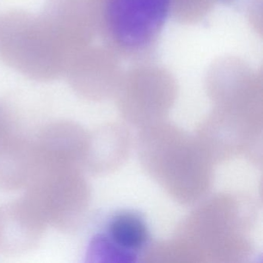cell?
Wrapping results in <instances>:
<instances>
[{
	"label": "cell",
	"mask_w": 263,
	"mask_h": 263,
	"mask_svg": "<svg viewBox=\"0 0 263 263\" xmlns=\"http://www.w3.org/2000/svg\"><path fill=\"white\" fill-rule=\"evenodd\" d=\"M70 53L42 14L13 10L0 15V60L27 78L48 82L64 76Z\"/></svg>",
	"instance_id": "obj_1"
},
{
	"label": "cell",
	"mask_w": 263,
	"mask_h": 263,
	"mask_svg": "<svg viewBox=\"0 0 263 263\" xmlns=\"http://www.w3.org/2000/svg\"><path fill=\"white\" fill-rule=\"evenodd\" d=\"M25 198L47 224L58 230H74L87 201L85 181L76 164L41 163Z\"/></svg>",
	"instance_id": "obj_2"
},
{
	"label": "cell",
	"mask_w": 263,
	"mask_h": 263,
	"mask_svg": "<svg viewBox=\"0 0 263 263\" xmlns=\"http://www.w3.org/2000/svg\"><path fill=\"white\" fill-rule=\"evenodd\" d=\"M172 0H103L101 23L114 44L128 51L149 47L162 30Z\"/></svg>",
	"instance_id": "obj_3"
},
{
	"label": "cell",
	"mask_w": 263,
	"mask_h": 263,
	"mask_svg": "<svg viewBox=\"0 0 263 263\" xmlns=\"http://www.w3.org/2000/svg\"><path fill=\"white\" fill-rule=\"evenodd\" d=\"M47 224L24 197L0 206V253H25L37 246Z\"/></svg>",
	"instance_id": "obj_4"
},
{
	"label": "cell",
	"mask_w": 263,
	"mask_h": 263,
	"mask_svg": "<svg viewBox=\"0 0 263 263\" xmlns=\"http://www.w3.org/2000/svg\"><path fill=\"white\" fill-rule=\"evenodd\" d=\"M90 7L87 0H48L41 13L70 58L87 47L91 38L93 20Z\"/></svg>",
	"instance_id": "obj_5"
},
{
	"label": "cell",
	"mask_w": 263,
	"mask_h": 263,
	"mask_svg": "<svg viewBox=\"0 0 263 263\" xmlns=\"http://www.w3.org/2000/svg\"><path fill=\"white\" fill-rule=\"evenodd\" d=\"M41 161L35 143L11 134L0 139V189H27Z\"/></svg>",
	"instance_id": "obj_6"
},
{
	"label": "cell",
	"mask_w": 263,
	"mask_h": 263,
	"mask_svg": "<svg viewBox=\"0 0 263 263\" xmlns=\"http://www.w3.org/2000/svg\"><path fill=\"white\" fill-rule=\"evenodd\" d=\"M35 145L41 163L69 164L82 159L87 146L82 129L68 121L47 124L40 132Z\"/></svg>",
	"instance_id": "obj_7"
},
{
	"label": "cell",
	"mask_w": 263,
	"mask_h": 263,
	"mask_svg": "<svg viewBox=\"0 0 263 263\" xmlns=\"http://www.w3.org/2000/svg\"><path fill=\"white\" fill-rule=\"evenodd\" d=\"M107 232L112 244L124 251L138 252L144 247L148 238L144 220L132 212L115 215L109 223Z\"/></svg>",
	"instance_id": "obj_8"
},
{
	"label": "cell",
	"mask_w": 263,
	"mask_h": 263,
	"mask_svg": "<svg viewBox=\"0 0 263 263\" xmlns=\"http://www.w3.org/2000/svg\"><path fill=\"white\" fill-rule=\"evenodd\" d=\"M10 127H11V123H10V117L8 116L4 107L0 106V139L10 135Z\"/></svg>",
	"instance_id": "obj_9"
}]
</instances>
